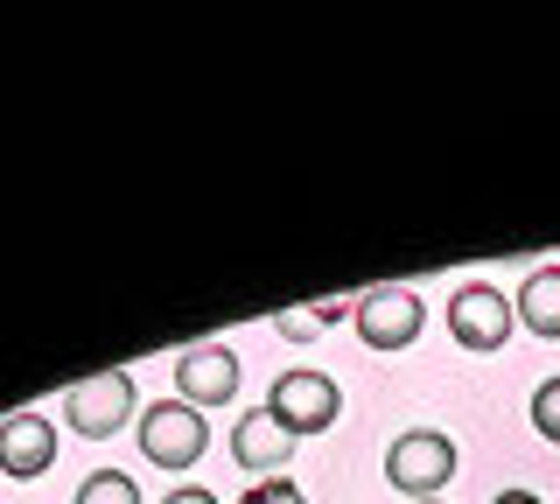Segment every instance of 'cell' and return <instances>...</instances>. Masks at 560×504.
Returning a JSON list of instances; mask_svg holds the SVG:
<instances>
[{
	"mask_svg": "<svg viewBox=\"0 0 560 504\" xmlns=\"http://www.w3.org/2000/svg\"><path fill=\"white\" fill-rule=\"evenodd\" d=\"M448 477H455V442L442 427H407L393 448H385V483L407 491V504H428Z\"/></svg>",
	"mask_w": 560,
	"mask_h": 504,
	"instance_id": "cell-1",
	"label": "cell"
},
{
	"mask_svg": "<svg viewBox=\"0 0 560 504\" xmlns=\"http://www.w3.org/2000/svg\"><path fill=\"white\" fill-rule=\"evenodd\" d=\"M337 407H343L337 378H329V372H308V364L280 372V378H273V392H267V413H273V421L294 434V442H302V434L337 427Z\"/></svg>",
	"mask_w": 560,
	"mask_h": 504,
	"instance_id": "cell-2",
	"label": "cell"
},
{
	"mask_svg": "<svg viewBox=\"0 0 560 504\" xmlns=\"http://www.w3.org/2000/svg\"><path fill=\"white\" fill-rule=\"evenodd\" d=\"M210 448V421L189 399H154L148 413H140V456L154 469H189Z\"/></svg>",
	"mask_w": 560,
	"mask_h": 504,
	"instance_id": "cell-3",
	"label": "cell"
},
{
	"mask_svg": "<svg viewBox=\"0 0 560 504\" xmlns=\"http://www.w3.org/2000/svg\"><path fill=\"white\" fill-rule=\"evenodd\" d=\"M350 323H358V337L372 351H407L420 337V323H428V308H420L413 288H372V294L350 302Z\"/></svg>",
	"mask_w": 560,
	"mask_h": 504,
	"instance_id": "cell-4",
	"label": "cell"
},
{
	"mask_svg": "<svg viewBox=\"0 0 560 504\" xmlns=\"http://www.w3.org/2000/svg\"><path fill=\"white\" fill-rule=\"evenodd\" d=\"M518 329V308L504 302L498 288H483V281H469V288H455V302H448V337L463 343V351H504V337Z\"/></svg>",
	"mask_w": 560,
	"mask_h": 504,
	"instance_id": "cell-5",
	"label": "cell"
},
{
	"mask_svg": "<svg viewBox=\"0 0 560 504\" xmlns=\"http://www.w3.org/2000/svg\"><path fill=\"white\" fill-rule=\"evenodd\" d=\"M127 413H133V378L127 372H92L63 392V421L78 434H92V442H105L113 427H127Z\"/></svg>",
	"mask_w": 560,
	"mask_h": 504,
	"instance_id": "cell-6",
	"label": "cell"
},
{
	"mask_svg": "<svg viewBox=\"0 0 560 504\" xmlns=\"http://www.w3.org/2000/svg\"><path fill=\"white\" fill-rule=\"evenodd\" d=\"M57 462V421L49 413H8L0 421V477H43Z\"/></svg>",
	"mask_w": 560,
	"mask_h": 504,
	"instance_id": "cell-7",
	"label": "cell"
},
{
	"mask_svg": "<svg viewBox=\"0 0 560 504\" xmlns=\"http://www.w3.org/2000/svg\"><path fill=\"white\" fill-rule=\"evenodd\" d=\"M288 456H294V434L280 427L267 407H253V413L232 421V462L245 469V477H280Z\"/></svg>",
	"mask_w": 560,
	"mask_h": 504,
	"instance_id": "cell-8",
	"label": "cell"
},
{
	"mask_svg": "<svg viewBox=\"0 0 560 504\" xmlns=\"http://www.w3.org/2000/svg\"><path fill=\"white\" fill-rule=\"evenodd\" d=\"M175 392L189 399V407H224V399L238 392V358L224 351V343H197V351H183L175 364Z\"/></svg>",
	"mask_w": 560,
	"mask_h": 504,
	"instance_id": "cell-9",
	"label": "cell"
},
{
	"mask_svg": "<svg viewBox=\"0 0 560 504\" xmlns=\"http://www.w3.org/2000/svg\"><path fill=\"white\" fill-rule=\"evenodd\" d=\"M512 308H518V323L533 329V337H560V267H533L525 273V288L512 294Z\"/></svg>",
	"mask_w": 560,
	"mask_h": 504,
	"instance_id": "cell-10",
	"label": "cell"
},
{
	"mask_svg": "<svg viewBox=\"0 0 560 504\" xmlns=\"http://www.w3.org/2000/svg\"><path fill=\"white\" fill-rule=\"evenodd\" d=\"M337 316H343V302H302V308H288V316H280V337H288V343H308V337H323Z\"/></svg>",
	"mask_w": 560,
	"mask_h": 504,
	"instance_id": "cell-11",
	"label": "cell"
},
{
	"mask_svg": "<svg viewBox=\"0 0 560 504\" xmlns=\"http://www.w3.org/2000/svg\"><path fill=\"white\" fill-rule=\"evenodd\" d=\"M78 504H140V483L119 477V469H92V477L78 483Z\"/></svg>",
	"mask_w": 560,
	"mask_h": 504,
	"instance_id": "cell-12",
	"label": "cell"
},
{
	"mask_svg": "<svg viewBox=\"0 0 560 504\" xmlns=\"http://www.w3.org/2000/svg\"><path fill=\"white\" fill-rule=\"evenodd\" d=\"M533 427L547 434V442L560 448V378H547V386L533 392Z\"/></svg>",
	"mask_w": 560,
	"mask_h": 504,
	"instance_id": "cell-13",
	"label": "cell"
},
{
	"mask_svg": "<svg viewBox=\"0 0 560 504\" xmlns=\"http://www.w3.org/2000/svg\"><path fill=\"white\" fill-rule=\"evenodd\" d=\"M238 504H302V491H294L288 477H259V483H253V491H245Z\"/></svg>",
	"mask_w": 560,
	"mask_h": 504,
	"instance_id": "cell-14",
	"label": "cell"
},
{
	"mask_svg": "<svg viewBox=\"0 0 560 504\" xmlns=\"http://www.w3.org/2000/svg\"><path fill=\"white\" fill-rule=\"evenodd\" d=\"M162 504H218V497H210V491H203V483H183V491H168Z\"/></svg>",
	"mask_w": 560,
	"mask_h": 504,
	"instance_id": "cell-15",
	"label": "cell"
},
{
	"mask_svg": "<svg viewBox=\"0 0 560 504\" xmlns=\"http://www.w3.org/2000/svg\"><path fill=\"white\" fill-rule=\"evenodd\" d=\"M490 504H539L533 491H504V497H490Z\"/></svg>",
	"mask_w": 560,
	"mask_h": 504,
	"instance_id": "cell-16",
	"label": "cell"
},
{
	"mask_svg": "<svg viewBox=\"0 0 560 504\" xmlns=\"http://www.w3.org/2000/svg\"><path fill=\"white\" fill-rule=\"evenodd\" d=\"M428 504H442V497H428Z\"/></svg>",
	"mask_w": 560,
	"mask_h": 504,
	"instance_id": "cell-17",
	"label": "cell"
}]
</instances>
